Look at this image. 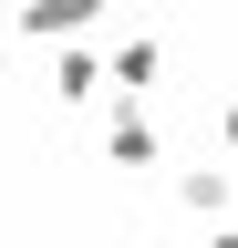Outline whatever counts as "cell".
Returning a JSON list of instances; mask_svg holds the SVG:
<instances>
[{
  "label": "cell",
  "mask_w": 238,
  "mask_h": 248,
  "mask_svg": "<svg viewBox=\"0 0 238 248\" xmlns=\"http://www.w3.org/2000/svg\"><path fill=\"white\" fill-rule=\"evenodd\" d=\"M156 73H166V42H156V31H125V42L104 52V93H114V104H135Z\"/></svg>",
  "instance_id": "1"
},
{
  "label": "cell",
  "mask_w": 238,
  "mask_h": 248,
  "mask_svg": "<svg viewBox=\"0 0 238 248\" xmlns=\"http://www.w3.org/2000/svg\"><path fill=\"white\" fill-rule=\"evenodd\" d=\"M104 155H114V166H166V135H156V114H145V104H114L104 114Z\"/></svg>",
  "instance_id": "2"
},
{
  "label": "cell",
  "mask_w": 238,
  "mask_h": 248,
  "mask_svg": "<svg viewBox=\"0 0 238 248\" xmlns=\"http://www.w3.org/2000/svg\"><path fill=\"white\" fill-rule=\"evenodd\" d=\"M94 21H104V0H21L11 11L21 42H73V31H94Z\"/></svg>",
  "instance_id": "3"
},
{
  "label": "cell",
  "mask_w": 238,
  "mask_h": 248,
  "mask_svg": "<svg viewBox=\"0 0 238 248\" xmlns=\"http://www.w3.org/2000/svg\"><path fill=\"white\" fill-rule=\"evenodd\" d=\"M52 104H104V52H83V42L52 52Z\"/></svg>",
  "instance_id": "4"
},
{
  "label": "cell",
  "mask_w": 238,
  "mask_h": 248,
  "mask_svg": "<svg viewBox=\"0 0 238 248\" xmlns=\"http://www.w3.org/2000/svg\"><path fill=\"white\" fill-rule=\"evenodd\" d=\"M228 197H238V186H228V166H187V176H176V207H187V217H207V228H228Z\"/></svg>",
  "instance_id": "5"
},
{
  "label": "cell",
  "mask_w": 238,
  "mask_h": 248,
  "mask_svg": "<svg viewBox=\"0 0 238 248\" xmlns=\"http://www.w3.org/2000/svg\"><path fill=\"white\" fill-rule=\"evenodd\" d=\"M218 145L238 155V93H228V104H218Z\"/></svg>",
  "instance_id": "6"
},
{
  "label": "cell",
  "mask_w": 238,
  "mask_h": 248,
  "mask_svg": "<svg viewBox=\"0 0 238 248\" xmlns=\"http://www.w3.org/2000/svg\"><path fill=\"white\" fill-rule=\"evenodd\" d=\"M197 248H238V228H207V238H197Z\"/></svg>",
  "instance_id": "7"
}]
</instances>
